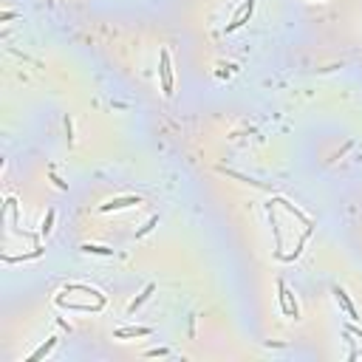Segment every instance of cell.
I'll return each instance as SVG.
<instances>
[{
  "label": "cell",
  "instance_id": "6da1fadb",
  "mask_svg": "<svg viewBox=\"0 0 362 362\" xmlns=\"http://www.w3.org/2000/svg\"><path fill=\"white\" fill-rule=\"evenodd\" d=\"M159 74H162L165 97H173V66H170V51L167 49H162V54H159Z\"/></svg>",
  "mask_w": 362,
  "mask_h": 362
},
{
  "label": "cell",
  "instance_id": "52a82bcc",
  "mask_svg": "<svg viewBox=\"0 0 362 362\" xmlns=\"http://www.w3.org/2000/svg\"><path fill=\"white\" fill-rule=\"evenodd\" d=\"M334 295H337V300H340V306H343V309L348 312V317H354V320H357V309H354V303L348 300V295H346V292H343L340 286H334Z\"/></svg>",
  "mask_w": 362,
  "mask_h": 362
},
{
  "label": "cell",
  "instance_id": "7a4b0ae2",
  "mask_svg": "<svg viewBox=\"0 0 362 362\" xmlns=\"http://www.w3.org/2000/svg\"><path fill=\"white\" fill-rule=\"evenodd\" d=\"M278 292H280V312L286 314V317H300V309H297V300H295V295H292V292H289V286H286V283H283V280H280L278 283Z\"/></svg>",
  "mask_w": 362,
  "mask_h": 362
},
{
  "label": "cell",
  "instance_id": "4fadbf2b",
  "mask_svg": "<svg viewBox=\"0 0 362 362\" xmlns=\"http://www.w3.org/2000/svg\"><path fill=\"white\" fill-rule=\"evenodd\" d=\"M167 354H170L167 348H153V351H148L145 357H167Z\"/></svg>",
  "mask_w": 362,
  "mask_h": 362
},
{
  "label": "cell",
  "instance_id": "ba28073f",
  "mask_svg": "<svg viewBox=\"0 0 362 362\" xmlns=\"http://www.w3.org/2000/svg\"><path fill=\"white\" fill-rule=\"evenodd\" d=\"M54 346H57V340L51 337V340L46 343V346H40V348H37V351L32 354V357H29V362H37V360H43V357H49L51 351H54Z\"/></svg>",
  "mask_w": 362,
  "mask_h": 362
},
{
  "label": "cell",
  "instance_id": "5b68a950",
  "mask_svg": "<svg viewBox=\"0 0 362 362\" xmlns=\"http://www.w3.org/2000/svg\"><path fill=\"white\" fill-rule=\"evenodd\" d=\"M57 306L60 309H74V312H99L105 303H77V300H66V297H57Z\"/></svg>",
  "mask_w": 362,
  "mask_h": 362
},
{
  "label": "cell",
  "instance_id": "8fae6325",
  "mask_svg": "<svg viewBox=\"0 0 362 362\" xmlns=\"http://www.w3.org/2000/svg\"><path fill=\"white\" fill-rule=\"evenodd\" d=\"M54 218H57V213H54V210H49V213H46V218H43V227H40V232H43V235H49V232L54 230Z\"/></svg>",
  "mask_w": 362,
  "mask_h": 362
},
{
  "label": "cell",
  "instance_id": "277c9868",
  "mask_svg": "<svg viewBox=\"0 0 362 362\" xmlns=\"http://www.w3.org/2000/svg\"><path fill=\"white\" fill-rule=\"evenodd\" d=\"M252 9H255V0H247L238 12H235V17H232V23L227 26V32H235V29H241L244 23H247L249 17H252Z\"/></svg>",
  "mask_w": 362,
  "mask_h": 362
},
{
  "label": "cell",
  "instance_id": "3957f363",
  "mask_svg": "<svg viewBox=\"0 0 362 362\" xmlns=\"http://www.w3.org/2000/svg\"><path fill=\"white\" fill-rule=\"evenodd\" d=\"M142 198L139 196H122V198H111L108 204H102V213H114V210H128V207H139Z\"/></svg>",
  "mask_w": 362,
  "mask_h": 362
},
{
  "label": "cell",
  "instance_id": "8992f818",
  "mask_svg": "<svg viewBox=\"0 0 362 362\" xmlns=\"http://www.w3.org/2000/svg\"><path fill=\"white\" fill-rule=\"evenodd\" d=\"M153 329L150 326H128V329H116L114 337L116 340H125V337H150Z\"/></svg>",
  "mask_w": 362,
  "mask_h": 362
},
{
  "label": "cell",
  "instance_id": "30bf717a",
  "mask_svg": "<svg viewBox=\"0 0 362 362\" xmlns=\"http://www.w3.org/2000/svg\"><path fill=\"white\" fill-rule=\"evenodd\" d=\"M85 252V255H114V249L108 247H94V244H85V247H80Z\"/></svg>",
  "mask_w": 362,
  "mask_h": 362
},
{
  "label": "cell",
  "instance_id": "5bb4252c",
  "mask_svg": "<svg viewBox=\"0 0 362 362\" xmlns=\"http://www.w3.org/2000/svg\"><path fill=\"white\" fill-rule=\"evenodd\" d=\"M348 334H354V337H360V340H362V329H357V326H348Z\"/></svg>",
  "mask_w": 362,
  "mask_h": 362
},
{
  "label": "cell",
  "instance_id": "7c38bea8",
  "mask_svg": "<svg viewBox=\"0 0 362 362\" xmlns=\"http://www.w3.org/2000/svg\"><path fill=\"white\" fill-rule=\"evenodd\" d=\"M156 224H159V215H153V218H148V224H145V227H139V230H136V238H142V235H148V232L153 230V227H156Z\"/></svg>",
  "mask_w": 362,
  "mask_h": 362
},
{
  "label": "cell",
  "instance_id": "9c48e42d",
  "mask_svg": "<svg viewBox=\"0 0 362 362\" xmlns=\"http://www.w3.org/2000/svg\"><path fill=\"white\" fill-rule=\"evenodd\" d=\"M153 292H156V286H153V283H148V286H145V292H142V295L136 297V300H133L131 306H128V312L133 314V312H136V309H139V306H142V303H145V300H148L150 295H153Z\"/></svg>",
  "mask_w": 362,
  "mask_h": 362
}]
</instances>
